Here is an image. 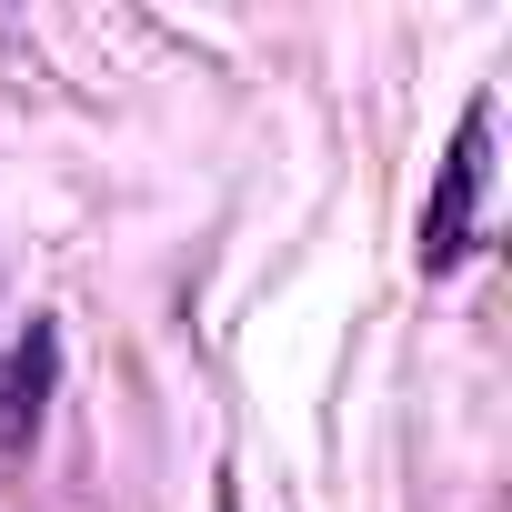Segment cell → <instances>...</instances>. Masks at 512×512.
<instances>
[{"mask_svg":"<svg viewBox=\"0 0 512 512\" xmlns=\"http://www.w3.org/2000/svg\"><path fill=\"white\" fill-rule=\"evenodd\" d=\"M51 382H61V332H51V322H31V332L11 342V362H0V452H21V442L41 432Z\"/></svg>","mask_w":512,"mask_h":512,"instance_id":"cell-2","label":"cell"},{"mask_svg":"<svg viewBox=\"0 0 512 512\" xmlns=\"http://www.w3.org/2000/svg\"><path fill=\"white\" fill-rule=\"evenodd\" d=\"M482 191H492V101H462L452 151H442L432 201H422V272H462V262H472V241H482Z\"/></svg>","mask_w":512,"mask_h":512,"instance_id":"cell-1","label":"cell"},{"mask_svg":"<svg viewBox=\"0 0 512 512\" xmlns=\"http://www.w3.org/2000/svg\"><path fill=\"white\" fill-rule=\"evenodd\" d=\"M221 512H241V492H231V482H221Z\"/></svg>","mask_w":512,"mask_h":512,"instance_id":"cell-3","label":"cell"}]
</instances>
